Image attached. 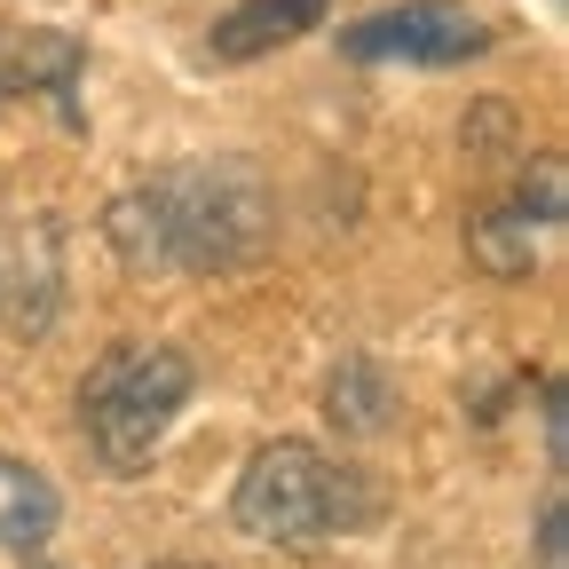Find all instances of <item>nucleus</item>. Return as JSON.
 I'll list each match as a JSON object with an SVG mask.
<instances>
[{
	"label": "nucleus",
	"instance_id": "1",
	"mask_svg": "<svg viewBox=\"0 0 569 569\" xmlns=\"http://www.w3.org/2000/svg\"><path fill=\"white\" fill-rule=\"evenodd\" d=\"M103 246L127 277H230L277 253V198L246 159H182L103 206Z\"/></svg>",
	"mask_w": 569,
	"mask_h": 569
},
{
	"label": "nucleus",
	"instance_id": "2",
	"mask_svg": "<svg viewBox=\"0 0 569 569\" xmlns=\"http://www.w3.org/2000/svg\"><path fill=\"white\" fill-rule=\"evenodd\" d=\"M230 522L253 538V546H277V553H317L325 538H348L380 522V490L365 467H340L325 459L317 443H293L277 436L246 459L238 490H230Z\"/></svg>",
	"mask_w": 569,
	"mask_h": 569
},
{
	"label": "nucleus",
	"instance_id": "3",
	"mask_svg": "<svg viewBox=\"0 0 569 569\" xmlns=\"http://www.w3.org/2000/svg\"><path fill=\"white\" fill-rule=\"evenodd\" d=\"M198 365L167 340H119L96 356V372L80 380V427H88V451L111 475H142L159 459L174 411L190 403Z\"/></svg>",
	"mask_w": 569,
	"mask_h": 569
},
{
	"label": "nucleus",
	"instance_id": "4",
	"mask_svg": "<svg viewBox=\"0 0 569 569\" xmlns=\"http://www.w3.org/2000/svg\"><path fill=\"white\" fill-rule=\"evenodd\" d=\"M490 48V24L467 9V0H403V9L356 17L340 32L348 63H467Z\"/></svg>",
	"mask_w": 569,
	"mask_h": 569
},
{
	"label": "nucleus",
	"instance_id": "5",
	"mask_svg": "<svg viewBox=\"0 0 569 569\" xmlns=\"http://www.w3.org/2000/svg\"><path fill=\"white\" fill-rule=\"evenodd\" d=\"M56 309H63V230L48 213L9 222V238H0V325L40 340Z\"/></svg>",
	"mask_w": 569,
	"mask_h": 569
},
{
	"label": "nucleus",
	"instance_id": "6",
	"mask_svg": "<svg viewBox=\"0 0 569 569\" xmlns=\"http://www.w3.org/2000/svg\"><path fill=\"white\" fill-rule=\"evenodd\" d=\"M80 71H88V48L56 32V24H17L0 32V96H48L63 111V127H80Z\"/></svg>",
	"mask_w": 569,
	"mask_h": 569
},
{
	"label": "nucleus",
	"instance_id": "7",
	"mask_svg": "<svg viewBox=\"0 0 569 569\" xmlns=\"http://www.w3.org/2000/svg\"><path fill=\"white\" fill-rule=\"evenodd\" d=\"M325 17H332V0H238V9L206 32V48H213V63H253L284 40H309Z\"/></svg>",
	"mask_w": 569,
	"mask_h": 569
},
{
	"label": "nucleus",
	"instance_id": "8",
	"mask_svg": "<svg viewBox=\"0 0 569 569\" xmlns=\"http://www.w3.org/2000/svg\"><path fill=\"white\" fill-rule=\"evenodd\" d=\"M538 246H546V222H538L522 198L482 206L475 222H467V261H475L482 277H530V269H538Z\"/></svg>",
	"mask_w": 569,
	"mask_h": 569
},
{
	"label": "nucleus",
	"instance_id": "9",
	"mask_svg": "<svg viewBox=\"0 0 569 569\" xmlns=\"http://www.w3.org/2000/svg\"><path fill=\"white\" fill-rule=\"evenodd\" d=\"M56 515H63L56 482L24 459H0V553H40L56 538Z\"/></svg>",
	"mask_w": 569,
	"mask_h": 569
},
{
	"label": "nucleus",
	"instance_id": "10",
	"mask_svg": "<svg viewBox=\"0 0 569 569\" xmlns=\"http://www.w3.org/2000/svg\"><path fill=\"white\" fill-rule=\"evenodd\" d=\"M325 411H332V427L340 436H380V427L396 419V380H388V365L380 356H340V372L325 380Z\"/></svg>",
	"mask_w": 569,
	"mask_h": 569
},
{
	"label": "nucleus",
	"instance_id": "11",
	"mask_svg": "<svg viewBox=\"0 0 569 569\" xmlns=\"http://www.w3.org/2000/svg\"><path fill=\"white\" fill-rule=\"evenodd\" d=\"M561 190H569V182H561V159L546 151V159H530V167H522V190H515V198L538 213L546 230H561Z\"/></svg>",
	"mask_w": 569,
	"mask_h": 569
},
{
	"label": "nucleus",
	"instance_id": "12",
	"mask_svg": "<svg viewBox=\"0 0 569 569\" xmlns=\"http://www.w3.org/2000/svg\"><path fill=\"white\" fill-rule=\"evenodd\" d=\"M538 411H546V459L561 467L569 459V396H561V372L538 380Z\"/></svg>",
	"mask_w": 569,
	"mask_h": 569
},
{
	"label": "nucleus",
	"instance_id": "13",
	"mask_svg": "<svg viewBox=\"0 0 569 569\" xmlns=\"http://www.w3.org/2000/svg\"><path fill=\"white\" fill-rule=\"evenodd\" d=\"M538 569H569V507L561 498H546V515H538Z\"/></svg>",
	"mask_w": 569,
	"mask_h": 569
},
{
	"label": "nucleus",
	"instance_id": "14",
	"mask_svg": "<svg viewBox=\"0 0 569 569\" xmlns=\"http://www.w3.org/2000/svg\"><path fill=\"white\" fill-rule=\"evenodd\" d=\"M159 569H213V561H159Z\"/></svg>",
	"mask_w": 569,
	"mask_h": 569
},
{
	"label": "nucleus",
	"instance_id": "15",
	"mask_svg": "<svg viewBox=\"0 0 569 569\" xmlns=\"http://www.w3.org/2000/svg\"><path fill=\"white\" fill-rule=\"evenodd\" d=\"M32 569H63V561H32Z\"/></svg>",
	"mask_w": 569,
	"mask_h": 569
}]
</instances>
